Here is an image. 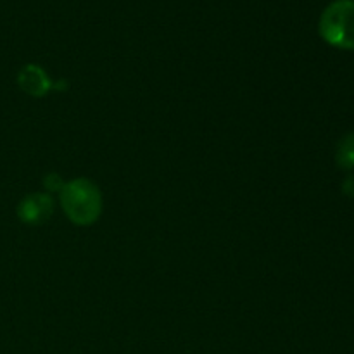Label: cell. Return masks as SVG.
<instances>
[{"label":"cell","mask_w":354,"mask_h":354,"mask_svg":"<svg viewBox=\"0 0 354 354\" xmlns=\"http://www.w3.org/2000/svg\"><path fill=\"white\" fill-rule=\"evenodd\" d=\"M59 194L66 216L75 225L86 227L99 220L102 213V196L99 187L88 178L71 180Z\"/></svg>","instance_id":"6da1fadb"},{"label":"cell","mask_w":354,"mask_h":354,"mask_svg":"<svg viewBox=\"0 0 354 354\" xmlns=\"http://www.w3.org/2000/svg\"><path fill=\"white\" fill-rule=\"evenodd\" d=\"M322 38L332 47L354 50V2L335 0L322 12L318 24Z\"/></svg>","instance_id":"7a4b0ae2"},{"label":"cell","mask_w":354,"mask_h":354,"mask_svg":"<svg viewBox=\"0 0 354 354\" xmlns=\"http://www.w3.org/2000/svg\"><path fill=\"white\" fill-rule=\"evenodd\" d=\"M54 213V201L48 194H30L17 206V216L26 225H40Z\"/></svg>","instance_id":"3957f363"},{"label":"cell","mask_w":354,"mask_h":354,"mask_svg":"<svg viewBox=\"0 0 354 354\" xmlns=\"http://www.w3.org/2000/svg\"><path fill=\"white\" fill-rule=\"evenodd\" d=\"M17 85L31 97H44L48 90L54 88V82L37 64H26L21 68L17 73Z\"/></svg>","instance_id":"277c9868"},{"label":"cell","mask_w":354,"mask_h":354,"mask_svg":"<svg viewBox=\"0 0 354 354\" xmlns=\"http://www.w3.org/2000/svg\"><path fill=\"white\" fill-rule=\"evenodd\" d=\"M335 162L342 169H354V131L346 133L335 149Z\"/></svg>","instance_id":"5b68a950"},{"label":"cell","mask_w":354,"mask_h":354,"mask_svg":"<svg viewBox=\"0 0 354 354\" xmlns=\"http://www.w3.org/2000/svg\"><path fill=\"white\" fill-rule=\"evenodd\" d=\"M44 185L48 192H61L62 187H64L66 183L62 182V178L57 175V173H50V175L45 176Z\"/></svg>","instance_id":"8992f818"},{"label":"cell","mask_w":354,"mask_h":354,"mask_svg":"<svg viewBox=\"0 0 354 354\" xmlns=\"http://www.w3.org/2000/svg\"><path fill=\"white\" fill-rule=\"evenodd\" d=\"M342 192H344L346 196L354 197V176H348V178L344 180V183H342Z\"/></svg>","instance_id":"52a82bcc"}]
</instances>
